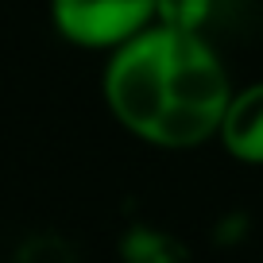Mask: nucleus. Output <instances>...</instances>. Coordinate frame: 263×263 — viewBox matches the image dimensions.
I'll return each mask as SVG.
<instances>
[{"mask_svg":"<svg viewBox=\"0 0 263 263\" xmlns=\"http://www.w3.org/2000/svg\"><path fill=\"white\" fill-rule=\"evenodd\" d=\"M101 93L112 120L163 151H190L221 128L232 82L213 43L151 24L108 50Z\"/></svg>","mask_w":263,"mask_h":263,"instance_id":"nucleus-1","label":"nucleus"},{"mask_svg":"<svg viewBox=\"0 0 263 263\" xmlns=\"http://www.w3.org/2000/svg\"><path fill=\"white\" fill-rule=\"evenodd\" d=\"M50 24L74 47L112 50L155 24V0H50Z\"/></svg>","mask_w":263,"mask_h":263,"instance_id":"nucleus-2","label":"nucleus"},{"mask_svg":"<svg viewBox=\"0 0 263 263\" xmlns=\"http://www.w3.org/2000/svg\"><path fill=\"white\" fill-rule=\"evenodd\" d=\"M217 140L236 163L263 166V82L232 89L221 128H217Z\"/></svg>","mask_w":263,"mask_h":263,"instance_id":"nucleus-3","label":"nucleus"},{"mask_svg":"<svg viewBox=\"0 0 263 263\" xmlns=\"http://www.w3.org/2000/svg\"><path fill=\"white\" fill-rule=\"evenodd\" d=\"M213 16V0H155V24L174 31H205Z\"/></svg>","mask_w":263,"mask_h":263,"instance_id":"nucleus-4","label":"nucleus"}]
</instances>
